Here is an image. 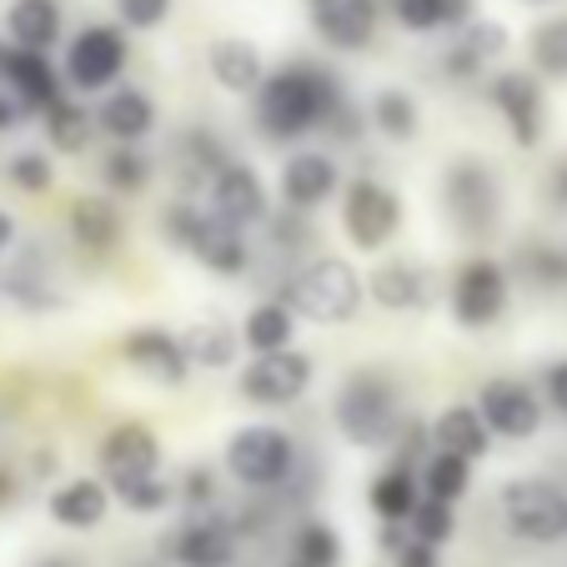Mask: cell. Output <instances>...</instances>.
<instances>
[{
    "instance_id": "obj_55",
    "label": "cell",
    "mask_w": 567,
    "mask_h": 567,
    "mask_svg": "<svg viewBox=\"0 0 567 567\" xmlns=\"http://www.w3.org/2000/svg\"><path fill=\"white\" fill-rule=\"evenodd\" d=\"M517 6H553V0H517Z\"/></svg>"
},
{
    "instance_id": "obj_41",
    "label": "cell",
    "mask_w": 567,
    "mask_h": 567,
    "mask_svg": "<svg viewBox=\"0 0 567 567\" xmlns=\"http://www.w3.org/2000/svg\"><path fill=\"white\" fill-rule=\"evenodd\" d=\"M507 271H517V277L537 291L567 287V251H557L553 241H527V247H517V257Z\"/></svg>"
},
{
    "instance_id": "obj_42",
    "label": "cell",
    "mask_w": 567,
    "mask_h": 567,
    "mask_svg": "<svg viewBox=\"0 0 567 567\" xmlns=\"http://www.w3.org/2000/svg\"><path fill=\"white\" fill-rule=\"evenodd\" d=\"M6 182L25 196H45L55 186V156L45 146L41 151H16V156L6 161Z\"/></svg>"
},
{
    "instance_id": "obj_47",
    "label": "cell",
    "mask_w": 567,
    "mask_h": 567,
    "mask_svg": "<svg viewBox=\"0 0 567 567\" xmlns=\"http://www.w3.org/2000/svg\"><path fill=\"white\" fill-rule=\"evenodd\" d=\"M392 567H442V547H432V543H422V537H402V547H396L392 557H386Z\"/></svg>"
},
{
    "instance_id": "obj_8",
    "label": "cell",
    "mask_w": 567,
    "mask_h": 567,
    "mask_svg": "<svg viewBox=\"0 0 567 567\" xmlns=\"http://www.w3.org/2000/svg\"><path fill=\"white\" fill-rule=\"evenodd\" d=\"M513 307V271L493 251H472L447 277V317L462 332H487Z\"/></svg>"
},
{
    "instance_id": "obj_25",
    "label": "cell",
    "mask_w": 567,
    "mask_h": 567,
    "mask_svg": "<svg viewBox=\"0 0 567 567\" xmlns=\"http://www.w3.org/2000/svg\"><path fill=\"white\" fill-rule=\"evenodd\" d=\"M91 116H96V136L126 141V146H141V141L156 136V126H161L156 101H151L141 86H121V81L111 91H101Z\"/></svg>"
},
{
    "instance_id": "obj_27",
    "label": "cell",
    "mask_w": 567,
    "mask_h": 567,
    "mask_svg": "<svg viewBox=\"0 0 567 567\" xmlns=\"http://www.w3.org/2000/svg\"><path fill=\"white\" fill-rule=\"evenodd\" d=\"M206 71H212V81L226 91V96H247L261 86V75H267V55H261L257 41H247V35H216L212 45H206Z\"/></svg>"
},
{
    "instance_id": "obj_45",
    "label": "cell",
    "mask_w": 567,
    "mask_h": 567,
    "mask_svg": "<svg viewBox=\"0 0 567 567\" xmlns=\"http://www.w3.org/2000/svg\"><path fill=\"white\" fill-rule=\"evenodd\" d=\"M176 503H182L186 513H212L216 507V467L192 462V467L182 472V482H176Z\"/></svg>"
},
{
    "instance_id": "obj_31",
    "label": "cell",
    "mask_w": 567,
    "mask_h": 567,
    "mask_svg": "<svg viewBox=\"0 0 567 567\" xmlns=\"http://www.w3.org/2000/svg\"><path fill=\"white\" fill-rule=\"evenodd\" d=\"M6 41L25 51H51L65 41V6L61 0H11L6 6Z\"/></svg>"
},
{
    "instance_id": "obj_9",
    "label": "cell",
    "mask_w": 567,
    "mask_h": 567,
    "mask_svg": "<svg viewBox=\"0 0 567 567\" xmlns=\"http://www.w3.org/2000/svg\"><path fill=\"white\" fill-rule=\"evenodd\" d=\"M131 65V31L116 21H91L65 41L61 55V75H65V91L71 96H101L111 91L126 75Z\"/></svg>"
},
{
    "instance_id": "obj_20",
    "label": "cell",
    "mask_w": 567,
    "mask_h": 567,
    "mask_svg": "<svg viewBox=\"0 0 567 567\" xmlns=\"http://www.w3.org/2000/svg\"><path fill=\"white\" fill-rule=\"evenodd\" d=\"M507 45H513V35H507L503 21H482V16H472L467 25L452 31L437 71L447 75L452 86H477L482 75H487V65H497L507 55Z\"/></svg>"
},
{
    "instance_id": "obj_34",
    "label": "cell",
    "mask_w": 567,
    "mask_h": 567,
    "mask_svg": "<svg viewBox=\"0 0 567 567\" xmlns=\"http://www.w3.org/2000/svg\"><path fill=\"white\" fill-rule=\"evenodd\" d=\"M417 497H422V482H417L412 462H386V467L367 482V507H372L377 523H408Z\"/></svg>"
},
{
    "instance_id": "obj_36",
    "label": "cell",
    "mask_w": 567,
    "mask_h": 567,
    "mask_svg": "<svg viewBox=\"0 0 567 567\" xmlns=\"http://www.w3.org/2000/svg\"><path fill=\"white\" fill-rule=\"evenodd\" d=\"M96 176H101V186H106V196H116V202H131V196L151 192V182H156V161H151L141 146L111 141V151L101 156Z\"/></svg>"
},
{
    "instance_id": "obj_13",
    "label": "cell",
    "mask_w": 567,
    "mask_h": 567,
    "mask_svg": "<svg viewBox=\"0 0 567 567\" xmlns=\"http://www.w3.org/2000/svg\"><path fill=\"white\" fill-rule=\"evenodd\" d=\"M367 301H377L392 317H412V311H427L437 301L442 281L432 271V261L412 257V251H382L372 271H367Z\"/></svg>"
},
{
    "instance_id": "obj_12",
    "label": "cell",
    "mask_w": 567,
    "mask_h": 567,
    "mask_svg": "<svg viewBox=\"0 0 567 567\" xmlns=\"http://www.w3.org/2000/svg\"><path fill=\"white\" fill-rule=\"evenodd\" d=\"M487 86H482V96H487V106L503 116L507 136H513V146L533 151L543 146L547 136V91L543 81H537L533 71H493V75H482Z\"/></svg>"
},
{
    "instance_id": "obj_51",
    "label": "cell",
    "mask_w": 567,
    "mask_h": 567,
    "mask_svg": "<svg viewBox=\"0 0 567 567\" xmlns=\"http://www.w3.org/2000/svg\"><path fill=\"white\" fill-rule=\"evenodd\" d=\"M16 497H21V477H16L11 462H0V513L16 507Z\"/></svg>"
},
{
    "instance_id": "obj_28",
    "label": "cell",
    "mask_w": 567,
    "mask_h": 567,
    "mask_svg": "<svg viewBox=\"0 0 567 567\" xmlns=\"http://www.w3.org/2000/svg\"><path fill=\"white\" fill-rule=\"evenodd\" d=\"M182 337V352L192 362V372H231L236 357H241V337H236V321H226L221 311H206L196 317Z\"/></svg>"
},
{
    "instance_id": "obj_22",
    "label": "cell",
    "mask_w": 567,
    "mask_h": 567,
    "mask_svg": "<svg viewBox=\"0 0 567 567\" xmlns=\"http://www.w3.org/2000/svg\"><path fill=\"white\" fill-rule=\"evenodd\" d=\"M65 231H71V247L91 261H106L121 251V236H126V216H121L116 196L106 192H91V196H75L65 206Z\"/></svg>"
},
{
    "instance_id": "obj_18",
    "label": "cell",
    "mask_w": 567,
    "mask_h": 567,
    "mask_svg": "<svg viewBox=\"0 0 567 567\" xmlns=\"http://www.w3.org/2000/svg\"><path fill=\"white\" fill-rule=\"evenodd\" d=\"M0 91H11L25 116H41L45 106L65 96V75L51 61V51H25V45L0 41Z\"/></svg>"
},
{
    "instance_id": "obj_23",
    "label": "cell",
    "mask_w": 567,
    "mask_h": 567,
    "mask_svg": "<svg viewBox=\"0 0 567 567\" xmlns=\"http://www.w3.org/2000/svg\"><path fill=\"white\" fill-rule=\"evenodd\" d=\"M0 291H6V301H11L16 311H31V317H41V311H55V307H61V291H55V271H51V261H45V247H41V241L6 251Z\"/></svg>"
},
{
    "instance_id": "obj_10",
    "label": "cell",
    "mask_w": 567,
    "mask_h": 567,
    "mask_svg": "<svg viewBox=\"0 0 567 567\" xmlns=\"http://www.w3.org/2000/svg\"><path fill=\"white\" fill-rule=\"evenodd\" d=\"M497 513H503L507 533L517 543L557 547L567 543V493L553 477H513L497 493Z\"/></svg>"
},
{
    "instance_id": "obj_21",
    "label": "cell",
    "mask_w": 567,
    "mask_h": 567,
    "mask_svg": "<svg viewBox=\"0 0 567 567\" xmlns=\"http://www.w3.org/2000/svg\"><path fill=\"white\" fill-rule=\"evenodd\" d=\"M121 362L156 386H186V377H192L182 337L156 327V321H141V327H131V332L121 337Z\"/></svg>"
},
{
    "instance_id": "obj_50",
    "label": "cell",
    "mask_w": 567,
    "mask_h": 567,
    "mask_svg": "<svg viewBox=\"0 0 567 567\" xmlns=\"http://www.w3.org/2000/svg\"><path fill=\"white\" fill-rule=\"evenodd\" d=\"M25 111H21V101L11 96V91H0V136H11V131H21L25 126Z\"/></svg>"
},
{
    "instance_id": "obj_56",
    "label": "cell",
    "mask_w": 567,
    "mask_h": 567,
    "mask_svg": "<svg viewBox=\"0 0 567 567\" xmlns=\"http://www.w3.org/2000/svg\"><path fill=\"white\" fill-rule=\"evenodd\" d=\"M287 567H301V563H297V557H291V563H287Z\"/></svg>"
},
{
    "instance_id": "obj_53",
    "label": "cell",
    "mask_w": 567,
    "mask_h": 567,
    "mask_svg": "<svg viewBox=\"0 0 567 567\" xmlns=\"http://www.w3.org/2000/svg\"><path fill=\"white\" fill-rule=\"evenodd\" d=\"M16 236H21V226H16V216L11 212H0V257L16 247Z\"/></svg>"
},
{
    "instance_id": "obj_2",
    "label": "cell",
    "mask_w": 567,
    "mask_h": 567,
    "mask_svg": "<svg viewBox=\"0 0 567 567\" xmlns=\"http://www.w3.org/2000/svg\"><path fill=\"white\" fill-rule=\"evenodd\" d=\"M408 422V386L392 367L362 362L337 382L332 392V427L347 447L357 452H386L392 437Z\"/></svg>"
},
{
    "instance_id": "obj_40",
    "label": "cell",
    "mask_w": 567,
    "mask_h": 567,
    "mask_svg": "<svg viewBox=\"0 0 567 567\" xmlns=\"http://www.w3.org/2000/svg\"><path fill=\"white\" fill-rule=\"evenodd\" d=\"M291 557H297L301 567H342L347 543L327 517H307V523H297V533H291Z\"/></svg>"
},
{
    "instance_id": "obj_39",
    "label": "cell",
    "mask_w": 567,
    "mask_h": 567,
    "mask_svg": "<svg viewBox=\"0 0 567 567\" xmlns=\"http://www.w3.org/2000/svg\"><path fill=\"white\" fill-rule=\"evenodd\" d=\"M111 497H116L126 513L136 517H156L166 513V507H176V482H166L161 472H136V477H116L106 482Z\"/></svg>"
},
{
    "instance_id": "obj_26",
    "label": "cell",
    "mask_w": 567,
    "mask_h": 567,
    "mask_svg": "<svg viewBox=\"0 0 567 567\" xmlns=\"http://www.w3.org/2000/svg\"><path fill=\"white\" fill-rule=\"evenodd\" d=\"M111 507H116V497H111L106 477H65L51 487V497H45V513H51L55 527H65V533H96V527H106Z\"/></svg>"
},
{
    "instance_id": "obj_33",
    "label": "cell",
    "mask_w": 567,
    "mask_h": 567,
    "mask_svg": "<svg viewBox=\"0 0 567 567\" xmlns=\"http://www.w3.org/2000/svg\"><path fill=\"white\" fill-rule=\"evenodd\" d=\"M236 337H241V347H247L251 357L257 352H281V347L297 342V311L271 291V297H261V301H251L247 307V317L236 321Z\"/></svg>"
},
{
    "instance_id": "obj_52",
    "label": "cell",
    "mask_w": 567,
    "mask_h": 567,
    "mask_svg": "<svg viewBox=\"0 0 567 567\" xmlns=\"http://www.w3.org/2000/svg\"><path fill=\"white\" fill-rule=\"evenodd\" d=\"M55 472H61V452H51V447L31 452V477H45V482H51Z\"/></svg>"
},
{
    "instance_id": "obj_19",
    "label": "cell",
    "mask_w": 567,
    "mask_h": 567,
    "mask_svg": "<svg viewBox=\"0 0 567 567\" xmlns=\"http://www.w3.org/2000/svg\"><path fill=\"white\" fill-rule=\"evenodd\" d=\"M161 553L172 557L176 567H236L241 533H236L231 517L192 513L172 537H166V543H161Z\"/></svg>"
},
{
    "instance_id": "obj_4",
    "label": "cell",
    "mask_w": 567,
    "mask_h": 567,
    "mask_svg": "<svg viewBox=\"0 0 567 567\" xmlns=\"http://www.w3.org/2000/svg\"><path fill=\"white\" fill-rule=\"evenodd\" d=\"M271 291L297 311V321H311V327H347V321H357V311L367 301L362 271L347 257H327V251L297 261L287 271V281H277Z\"/></svg>"
},
{
    "instance_id": "obj_46",
    "label": "cell",
    "mask_w": 567,
    "mask_h": 567,
    "mask_svg": "<svg viewBox=\"0 0 567 567\" xmlns=\"http://www.w3.org/2000/svg\"><path fill=\"white\" fill-rule=\"evenodd\" d=\"M172 11H176V0H116V25L146 35L172 21Z\"/></svg>"
},
{
    "instance_id": "obj_49",
    "label": "cell",
    "mask_w": 567,
    "mask_h": 567,
    "mask_svg": "<svg viewBox=\"0 0 567 567\" xmlns=\"http://www.w3.org/2000/svg\"><path fill=\"white\" fill-rule=\"evenodd\" d=\"M543 196H547V206H553V212H567V156H557L553 166H547Z\"/></svg>"
},
{
    "instance_id": "obj_17",
    "label": "cell",
    "mask_w": 567,
    "mask_h": 567,
    "mask_svg": "<svg viewBox=\"0 0 567 567\" xmlns=\"http://www.w3.org/2000/svg\"><path fill=\"white\" fill-rule=\"evenodd\" d=\"M386 6L382 0H307V25L327 51L357 55L377 41Z\"/></svg>"
},
{
    "instance_id": "obj_1",
    "label": "cell",
    "mask_w": 567,
    "mask_h": 567,
    "mask_svg": "<svg viewBox=\"0 0 567 567\" xmlns=\"http://www.w3.org/2000/svg\"><path fill=\"white\" fill-rule=\"evenodd\" d=\"M342 101L347 81L332 65L311 61V55H291L281 65H267L261 86L251 91V121L271 146H307L311 136L327 131Z\"/></svg>"
},
{
    "instance_id": "obj_37",
    "label": "cell",
    "mask_w": 567,
    "mask_h": 567,
    "mask_svg": "<svg viewBox=\"0 0 567 567\" xmlns=\"http://www.w3.org/2000/svg\"><path fill=\"white\" fill-rule=\"evenodd\" d=\"M472 467H477V462L457 457V452L427 447V457L417 462V482H422V497H437V503H452V507H457L462 497L472 493Z\"/></svg>"
},
{
    "instance_id": "obj_29",
    "label": "cell",
    "mask_w": 567,
    "mask_h": 567,
    "mask_svg": "<svg viewBox=\"0 0 567 567\" xmlns=\"http://www.w3.org/2000/svg\"><path fill=\"white\" fill-rule=\"evenodd\" d=\"M427 442L442 447V452H457V457H467V462H482L487 452H493L497 437L487 432L477 402H447V408L427 422Z\"/></svg>"
},
{
    "instance_id": "obj_11",
    "label": "cell",
    "mask_w": 567,
    "mask_h": 567,
    "mask_svg": "<svg viewBox=\"0 0 567 567\" xmlns=\"http://www.w3.org/2000/svg\"><path fill=\"white\" fill-rule=\"evenodd\" d=\"M311 382H317V362L297 342L281 347V352H257L247 357V367H236V396L267 412L297 408L301 396L311 392Z\"/></svg>"
},
{
    "instance_id": "obj_43",
    "label": "cell",
    "mask_w": 567,
    "mask_h": 567,
    "mask_svg": "<svg viewBox=\"0 0 567 567\" xmlns=\"http://www.w3.org/2000/svg\"><path fill=\"white\" fill-rule=\"evenodd\" d=\"M408 533L432 547H447L452 537H457V507L437 503V497H417V507H412V517H408Z\"/></svg>"
},
{
    "instance_id": "obj_48",
    "label": "cell",
    "mask_w": 567,
    "mask_h": 567,
    "mask_svg": "<svg viewBox=\"0 0 567 567\" xmlns=\"http://www.w3.org/2000/svg\"><path fill=\"white\" fill-rule=\"evenodd\" d=\"M543 402L557 412V417H567V357L547 362V372H543Z\"/></svg>"
},
{
    "instance_id": "obj_32",
    "label": "cell",
    "mask_w": 567,
    "mask_h": 567,
    "mask_svg": "<svg viewBox=\"0 0 567 567\" xmlns=\"http://www.w3.org/2000/svg\"><path fill=\"white\" fill-rule=\"evenodd\" d=\"M41 131H45V151L51 156H86L91 141H96V116H91L86 96L65 91L55 106L41 111Z\"/></svg>"
},
{
    "instance_id": "obj_54",
    "label": "cell",
    "mask_w": 567,
    "mask_h": 567,
    "mask_svg": "<svg viewBox=\"0 0 567 567\" xmlns=\"http://www.w3.org/2000/svg\"><path fill=\"white\" fill-rule=\"evenodd\" d=\"M35 567H81V563H75V557H61V553H51V557H41V563H35Z\"/></svg>"
},
{
    "instance_id": "obj_3",
    "label": "cell",
    "mask_w": 567,
    "mask_h": 567,
    "mask_svg": "<svg viewBox=\"0 0 567 567\" xmlns=\"http://www.w3.org/2000/svg\"><path fill=\"white\" fill-rule=\"evenodd\" d=\"M156 226L182 257H192L196 267L212 271V277L236 281V277H247V271L257 267V247L247 241V231H236L231 221H221L216 212H206L196 196H172V202L161 206Z\"/></svg>"
},
{
    "instance_id": "obj_16",
    "label": "cell",
    "mask_w": 567,
    "mask_h": 567,
    "mask_svg": "<svg viewBox=\"0 0 567 567\" xmlns=\"http://www.w3.org/2000/svg\"><path fill=\"white\" fill-rule=\"evenodd\" d=\"M342 166H337V156L327 146H297L287 151V161H281L277 172V192H281V206H291V212H321L327 202H337V192H342Z\"/></svg>"
},
{
    "instance_id": "obj_15",
    "label": "cell",
    "mask_w": 567,
    "mask_h": 567,
    "mask_svg": "<svg viewBox=\"0 0 567 567\" xmlns=\"http://www.w3.org/2000/svg\"><path fill=\"white\" fill-rule=\"evenodd\" d=\"M206 212H216L221 221H231L236 231H261V221L271 216V186L261 182V172L251 161H226L221 172L206 182Z\"/></svg>"
},
{
    "instance_id": "obj_5",
    "label": "cell",
    "mask_w": 567,
    "mask_h": 567,
    "mask_svg": "<svg viewBox=\"0 0 567 567\" xmlns=\"http://www.w3.org/2000/svg\"><path fill=\"white\" fill-rule=\"evenodd\" d=\"M437 202H442L452 236L467 241V247L493 241L497 226H503V182H497L493 161H482V156L447 161V172L437 182Z\"/></svg>"
},
{
    "instance_id": "obj_14",
    "label": "cell",
    "mask_w": 567,
    "mask_h": 567,
    "mask_svg": "<svg viewBox=\"0 0 567 567\" xmlns=\"http://www.w3.org/2000/svg\"><path fill=\"white\" fill-rule=\"evenodd\" d=\"M472 402H477L487 432L503 442H533L537 432H543L547 402L533 382H523V377H487Z\"/></svg>"
},
{
    "instance_id": "obj_44",
    "label": "cell",
    "mask_w": 567,
    "mask_h": 567,
    "mask_svg": "<svg viewBox=\"0 0 567 567\" xmlns=\"http://www.w3.org/2000/svg\"><path fill=\"white\" fill-rule=\"evenodd\" d=\"M386 16L408 35H437L447 31V0H382Z\"/></svg>"
},
{
    "instance_id": "obj_38",
    "label": "cell",
    "mask_w": 567,
    "mask_h": 567,
    "mask_svg": "<svg viewBox=\"0 0 567 567\" xmlns=\"http://www.w3.org/2000/svg\"><path fill=\"white\" fill-rule=\"evenodd\" d=\"M527 71L537 81H567V11L543 16L527 31Z\"/></svg>"
},
{
    "instance_id": "obj_30",
    "label": "cell",
    "mask_w": 567,
    "mask_h": 567,
    "mask_svg": "<svg viewBox=\"0 0 567 567\" xmlns=\"http://www.w3.org/2000/svg\"><path fill=\"white\" fill-rule=\"evenodd\" d=\"M226 161H231V146L212 126H186L176 136V182H182V196L206 192V182L221 172Z\"/></svg>"
},
{
    "instance_id": "obj_6",
    "label": "cell",
    "mask_w": 567,
    "mask_h": 567,
    "mask_svg": "<svg viewBox=\"0 0 567 567\" xmlns=\"http://www.w3.org/2000/svg\"><path fill=\"white\" fill-rule=\"evenodd\" d=\"M297 462H301L297 437H291L287 427H277V422H241L221 447V467L241 493H277V487H291Z\"/></svg>"
},
{
    "instance_id": "obj_7",
    "label": "cell",
    "mask_w": 567,
    "mask_h": 567,
    "mask_svg": "<svg viewBox=\"0 0 567 567\" xmlns=\"http://www.w3.org/2000/svg\"><path fill=\"white\" fill-rule=\"evenodd\" d=\"M337 216H342V236L362 257H382L396 236H402L408 206H402V192L386 186L382 176L357 172L352 182H342V192H337Z\"/></svg>"
},
{
    "instance_id": "obj_24",
    "label": "cell",
    "mask_w": 567,
    "mask_h": 567,
    "mask_svg": "<svg viewBox=\"0 0 567 567\" xmlns=\"http://www.w3.org/2000/svg\"><path fill=\"white\" fill-rule=\"evenodd\" d=\"M161 457H166V447H161L156 427H151V422H136V417L106 427V437L96 442V467L106 482L136 477V472H161Z\"/></svg>"
},
{
    "instance_id": "obj_35",
    "label": "cell",
    "mask_w": 567,
    "mask_h": 567,
    "mask_svg": "<svg viewBox=\"0 0 567 567\" xmlns=\"http://www.w3.org/2000/svg\"><path fill=\"white\" fill-rule=\"evenodd\" d=\"M362 111H367V126L382 141H392V146H408L422 131V106L408 86H377Z\"/></svg>"
}]
</instances>
